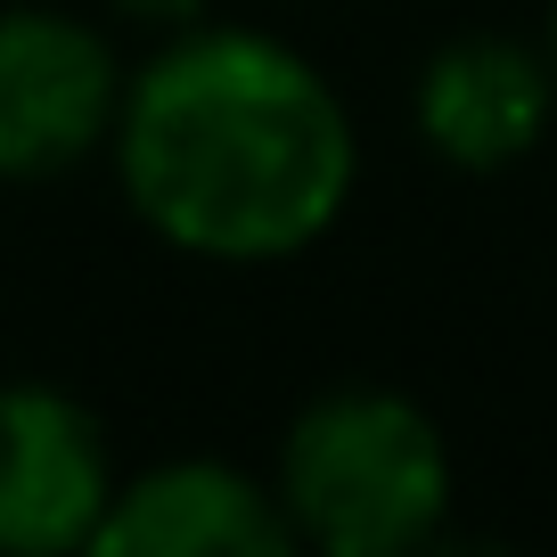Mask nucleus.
I'll return each mask as SVG.
<instances>
[{"mask_svg":"<svg viewBox=\"0 0 557 557\" xmlns=\"http://www.w3.org/2000/svg\"><path fill=\"white\" fill-rule=\"evenodd\" d=\"M123 25H148V34H173V25H189V17H206L213 0H107Z\"/></svg>","mask_w":557,"mask_h":557,"instance_id":"7","label":"nucleus"},{"mask_svg":"<svg viewBox=\"0 0 557 557\" xmlns=\"http://www.w3.org/2000/svg\"><path fill=\"white\" fill-rule=\"evenodd\" d=\"M410 123L451 173H517L557 123V66L517 34H451L410 83Z\"/></svg>","mask_w":557,"mask_h":557,"instance_id":"5","label":"nucleus"},{"mask_svg":"<svg viewBox=\"0 0 557 557\" xmlns=\"http://www.w3.org/2000/svg\"><path fill=\"white\" fill-rule=\"evenodd\" d=\"M115 484V443L83 394L50 377H0V557L90 549Z\"/></svg>","mask_w":557,"mask_h":557,"instance_id":"4","label":"nucleus"},{"mask_svg":"<svg viewBox=\"0 0 557 557\" xmlns=\"http://www.w3.org/2000/svg\"><path fill=\"white\" fill-rule=\"evenodd\" d=\"M541 50H549V66H557V0H549V34H541Z\"/></svg>","mask_w":557,"mask_h":557,"instance_id":"8","label":"nucleus"},{"mask_svg":"<svg viewBox=\"0 0 557 557\" xmlns=\"http://www.w3.org/2000/svg\"><path fill=\"white\" fill-rule=\"evenodd\" d=\"M107 164L157 246L262 271L312 255L345 222L361 132L345 90L287 34L189 17L123 74Z\"/></svg>","mask_w":557,"mask_h":557,"instance_id":"1","label":"nucleus"},{"mask_svg":"<svg viewBox=\"0 0 557 557\" xmlns=\"http://www.w3.org/2000/svg\"><path fill=\"white\" fill-rule=\"evenodd\" d=\"M278 517L320 557H418L451 524V443L394 385L312 394L271 459Z\"/></svg>","mask_w":557,"mask_h":557,"instance_id":"2","label":"nucleus"},{"mask_svg":"<svg viewBox=\"0 0 557 557\" xmlns=\"http://www.w3.org/2000/svg\"><path fill=\"white\" fill-rule=\"evenodd\" d=\"M123 50L99 17L58 0L0 9V189H41L107 157L123 107Z\"/></svg>","mask_w":557,"mask_h":557,"instance_id":"3","label":"nucleus"},{"mask_svg":"<svg viewBox=\"0 0 557 557\" xmlns=\"http://www.w3.org/2000/svg\"><path fill=\"white\" fill-rule=\"evenodd\" d=\"M90 549L99 557H287L296 533L278 517L271 475L189 451L123 475Z\"/></svg>","mask_w":557,"mask_h":557,"instance_id":"6","label":"nucleus"}]
</instances>
